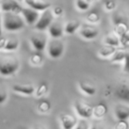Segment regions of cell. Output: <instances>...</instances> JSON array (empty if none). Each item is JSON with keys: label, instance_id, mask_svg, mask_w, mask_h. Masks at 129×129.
I'll list each match as a JSON object with an SVG mask.
<instances>
[{"label": "cell", "instance_id": "15", "mask_svg": "<svg viewBox=\"0 0 129 129\" xmlns=\"http://www.w3.org/2000/svg\"><path fill=\"white\" fill-rule=\"evenodd\" d=\"M117 47L110 46V45L104 44V46H103L102 48H99L97 52V54L101 58H110L114 54V53L117 50Z\"/></svg>", "mask_w": 129, "mask_h": 129}, {"label": "cell", "instance_id": "18", "mask_svg": "<svg viewBox=\"0 0 129 129\" xmlns=\"http://www.w3.org/2000/svg\"><path fill=\"white\" fill-rule=\"evenodd\" d=\"M81 26V21L78 19H72L69 20L66 24L65 25V33L67 34H73L76 31H78Z\"/></svg>", "mask_w": 129, "mask_h": 129}, {"label": "cell", "instance_id": "25", "mask_svg": "<svg viewBox=\"0 0 129 129\" xmlns=\"http://www.w3.org/2000/svg\"><path fill=\"white\" fill-rule=\"evenodd\" d=\"M49 90V85L46 82H43L41 83L37 87L35 88V91H34V96L38 99H41L43 96H45L48 93Z\"/></svg>", "mask_w": 129, "mask_h": 129}, {"label": "cell", "instance_id": "6", "mask_svg": "<svg viewBox=\"0 0 129 129\" xmlns=\"http://www.w3.org/2000/svg\"><path fill=\"white\" fill-rule=\"evenodd\" d=\"M23 7L18 0H1V11L4 12H14L21 14L22 12Z\"/></svg>", "mask_w": 129, "mask_h": 129}, {"label": "cell", "instance_id": "29", "mask_svg": "<svg viewBox=\"0 0 129 129\" xmlns=\"http://www.w3.org/2000/svg\"><path fill=\"white\" fill-rule=\"evenodd\" d=\"M117 7V4L114 0H105L103 3V8L107 12H112L114 11Z\"/></svg>", "mask_w": 129, "mask_h": 129}, {"label": "cell", "instance_id": "14", "mask_svg": "<svg viewBox=\"0 0 129 129\" xmlns=\"http://www.w3.org/2000/svg\"><path fill=\"white\" fill-rule=\"evenodd\" d=\"M115 116L118 120H126L129 119V106L126 105H118L115 107Z\"/></svg>", "mask_w": 129, "mask_h": 129}, {"label": "cell", "instance_id": "11", "mask_svg": "<svg viewBox=\"0 0 129 129\" xmlns=\"http://www.w3.org/2000/svg\"><path fill=\"white\" fill-rule=\"evenodd\" d=\"M62 129H73L78 122L75 116L70 113H63L59 117Z\"/></svg>", "mask_w": 129, "mask_h": 129}, {"label": "cell", "instance_id": "26", "mask_svg": "<svg viewBox=\"0 0 129 129\" xmlns=\"http://www.w3.org/2000/svg\"><path fill=\"white\" fill-rule=\"evenodd\" d=\"M126 49H125V48H119V49L116 50L114 54L110 57V61L112 62H121V61H124L125 57H126Z\"/></svg>", "mask_w": 129, "mask_h": 129}, {"label": "cell", "instance_id": "32", "mask_svg": "<svg viewBox=\"0 0 129 129\" xmlns=\"http://www.w3.org/2000/svg\"><path fill=\"white\" fill-rule=\"evenodd\" d=\"M52 12H53L55 17H61V16H63V14H64L65 11L62 6L57 5V6H55L53 9H52Z\"/></svg>", "mask_w": 129, "mask_h": 129}, {"label": "cell", "instance_id": "20", "mask_svg": "<svg viewBox=\"0 0 129 129\" xmlns=\"http://www.w3.org/2000/svg\"><path fill=\"white\" fill-rule=\"evenodd\" d=\"M36 110L39 113L41 114H46L50 112L51 110V103L48 99H43L38 102L37 106H36Z\"/></svg>", "mask_w": 129, "mask_h": 129}, {"label": "cell", "instance_id": "17", "mask_svg": "<svg viewBox=\"0 0 129 129\" xmlns=\"http://www.w3.org/2000/svg\"><path fill=\"white\" fill-rule=\"evenodd\" d=\"M108 112V107L104 103H98L93 106V116L97 119L103 118Z\"/></svg>", "mask_w": 129, "mask_h": 129}, {"label": "cell", "instance_id": "31", "mask_svg": "<svg viewBox=\"0 0 129 129\" xmlns=\"http://www.w3.org/2000/svg\"><path fill=\"white\" fill-rule=\"evenodd\" d=\"M114 129H129V124L126 120H119L114 126Z\"/></svg>", "mask_w": 129, "mask_h": 129}, {"label": "cell", "instance_id": "36", "mask_svg": "<svg viewBox=\"0 0 129 129\" xmlns=\"http://www.w3.org/2000/svg\"><path fill=\"white\" fill-rule=\"evenodd\" d=\"M6 42H7V38H5L3 35L0 36V51H5Z\"/></svg>", "mask_w": 129, "mask_h": 129}, {"label": "cell", "instance_id": "4", "mask_svg": "<svg viewBox=\"0 0 129 129\" xmlns=\"http://www.w3.org/2000/svg\"><path fill=\"white\" fill-rule=\"evenodd\" d=\"M54 14L50 8L43 11V13L40 15L38 21L34 25V28L40 32H43L45 30H48L50 25L54 21Z\"/></svg>", "mask_w": 129, "mask_h": 129}, {"label": "cell", "instance_id": "9", "mask_svg": "<svg viewBox=\"0 0 129 129\" xmlns=\"http://www.w3.org/2000/svg\"><path fill=\"white\" fill-rule=\"evenodd\" d=\"M12 91L19 94V95L30 97L32 95H34L35 87L33 84H29V83H27V84H19V83H16V84L12 85Z\"/></svg>", "mask_w": 129, "mask_h": 129}, {"label": "cell", "instance_id": "21", "mask_svg": "<svg viewBox=\"0 0 129 129\" xmlns=\"http://www.w3.org/2000/svg\"><path fill=\"white\" fill-rule=\"evenodd\" d=\"M128 26L126 25V22L123 20H116L114 23V32L119 36L122 37L128 30Z\"/></svg>", "mask_w": 129, "mask_h": 129}, {"label": "cell", "instance_id": "1", "mask_svg": "<svg viewBox=\"0 0 129 129\" xmlns=\"http://www.w3.org/2000/svg\"><path fill=\"white\" fill-rule=\"evenodd\" d=\"M21 67V61L16 55L5 54L0 55V76L5 77L15 75Z\"/></svg>", "mask_w": 129, "mask_h": 129}, {"label": "cell", "instance_id": "33", "mask_svg": "<svg viewBox=\"0 0 129 129\" xmlns=\"http://www.w3.org/2000/svg\"><path fill=\"white\" fill-rule=\"evenodd\" d=\"M126 73L129 74V49H126V57L124 60V68H123Z\"/></svg>", "mask_w": 129, "mask_h": 129}, {"label": "cell", "instance_id": "40", "mask_svg": "<svg viewBox=\"0 0 129 129\" xmlns=\"http://www.w3.org/2000/svg\"><path fill=\"white\" fill-rule=\"evenodd\" d=\"M88 2H89V3H91V4H92V3H93V2L97 1V0H88Z\"/></svg>", "mask_w": 129, "mask_h": 129}, {"label": "cell", "instance_id": "42", "mask_svg": "<svg viewBox=\"0 0 129 129\" xmlns=\"http://www.w3.org/2000/svg\"><path fill=\"white\" fill-rule=\"evenodd\" d=\"M18 1H19V2H20V1H22V0H18Z\"/></svg>", "mask_w": 129, "mask_h": 129}, {"label": "cell", "instance_id": "19", "mask_svg": "<svg viewBox=\"0 0 129 129\" xmlns=\"http://www.w3.org/2000/svg\"><path fill=\"white\" fill-rule=\"evenodd\" d=\"M103 43L106 45H110V46L113 47H119L121 45L120 42V37L116 34L115 32L110 33L108 35H106V37L103 40Z\"/></svg>", "mask_w": 129, "mask_h": 129}, {"label": "cell", "instance_id": "24", "mask_svg": "<svg viewBox=\"0 0 129 129\" xmlns=\"http://www.w3.org/2000/svg\"><path fill=\"white\" fill-rule=\"evenodd\" d=\"M20 45V41L15 37H12V38H8L7 39V42L5 45V51L6 52H12V51H15L18 48H19Z\"/></svg>", "mask_w": 129, "mask_h": 129}, {"label": "cell", "instance_id": "41", "mask_svg": "<svg viewBox=\"0 0 129 129\" xmlns=\"http://www.w3.org/2000/svg\"><path fill=\"white\" fill-rule=\"evenodd\" d=\"M0 10H1V2H0Z\"/></svg>", "mask_w": 129, "mask_h": 129}, {"label": "cell", "instance_id": "28", "mask_svg": "<svg viewBox=\"0 0 129 129\" xmlns=\"http://www.w3.org/2000/svg\"><path fill=\"white\" fill-rule=\"evenodd\" d=\"M75 4L76 7L81 12L88 11L90 8V5H91V3H89L88 0H76Z\"/></svg>", "mask_w": 129, "mask_h": 129}, {"label": "cell", "instance_id": "39", "mask_svg": "<svg viewBox=\"0 0 129 129\" xmlns=\"http://www.w3.org/2000/svg\"><path fill=\"white\" fill-rule=\"evenodd\" d=\"M33 129H47L45 126H42V125H38V126H35Z\"/></svg>", "mask_w": 129, "mask_h": 129}, {"label": "cell", "instance_id": "35", "mask_svg": "<svg viewBox=\"0 0 129 129\" xmlns=\"http://www.w3.org/2000/svg\"><path fill=\"white\" fill-rule=\"evenodd\" d=\"M8 99V93L6 91H0V105L5 104Z\"/></svg>", "mask_w": 129, "mask_h": 129}, {"label": "cell", "instance_id": "8", "mask_svg": "<svg viewBox=\"0 0 129 129\" xmlns=\"http://www.w3.org/2000/svg\"><path fill=\"white\" fill-rule=\"evenodd\" d=\"M39 12V11L34 10L31 7H28V8H23L21 14L23 15V18L27 24L30 25V26H33V25L34 26L40 18Z\"/></svg>", "mask_w": 129, "mask_h": 129}, {"label": "cell", "instance_id": "13", "mask_svg": "<svg viewBox=\"0 0 129 129\" xmlns=\"http://www.w3.org/2000/svg\"><path fill=\"white\" fill-rule=\"evenodd\" d=\"M49 34L53 39H60L65 33V28L62 26V25L59 22H52L50 27L48 28Z\"/></svg>", "mask_w": 129, "mask_h": 129}, {"label": "cell", "instance_id": "22", "mask_svg": "<svg viewBox=\"0 0 129 129\" xmlns=\"http://www.w3.org/2000/svg\"><path fill=\"white\" fill-rule=\"evenodd\" d=\"M116 96L118 98H119L120 99H123V100H126L129 102V87L126 86L125 84H122L117 88L115 92Z\"/></svg>", "mask_w": 129, "mask_h": 129}, {"label": "cell", "instance_id": "38", "mask_svg": "<svg viewBox=\"0 0 129 129\" xmlns=\"http://www.w3.org/2000/svg\"><path fill=\"white\" fill-rule=\"evenodd\" d=\"M3 17L2 15H0V36H2V34H3Z\"/></svg>", "mask_w": 129, "mask_h": 129}, {"label": "cell", "instance_id": "23", "mask_svg": "<svg viewBox=\"0 0 129 129\" xmlns=\"http://www.w3.org/2000/svg\"><path fill=\"white\" fill-rule=\"evenodd\" d=\"M29 62L32 66L38 67L41 66L43 62V55L41 54V52L36 51L35 53L32 54L29 57Z\"/></svg>", "mask_w": 129, "mask_h": 129}, {"label": "cell", "instance_id": "3", "mask_svg": "<svg viewBox=\"0 0 129 129\" xmlns=\"http://www.w3.org/2000/svg\"><path fill=\"white\" fill-rule=\"evenodd\" d=\"M65 51V44L59 39H53L48 41L47 44V52L50 58L59 59L63 55Z\"/></svg>", "mask_w": 129, "mask_h": 129}, {"label": "cell", "instance_id": "16", "mask_svg": "<svg viewBox=\"0 0 129 129\" xmlns=\"http://www.w3.org/2000/svg\"><path fill=\"white\" fill-rule=\"evenodd\" d=\"M79 89L83 92L84 94L88 96H94L97 92V88L93 84L88 83V82L81 81L78 83Z\"/></svg>", "mask_w": 129, "mask_h": 129}, {"label": "cell", "instance_id": "2", "mask_svg": "<svg viewBox=\"0 0 129 129\" xmlns=\"http://www.w3.org/2000/svg\"><path fill=\"white\" fill-rule=\"evenodd\" d=\"M25 19L20 14L14 12H5L3 16L4 28L9 32H16L20 31L25 27Z\"/></svg>", "mask_w": 129, "mask_h": 129}, {"label": "cell", "instance_id": "30", "mask_svg": "<svg viewBox=\"0 0 129 129\" xmlns=\"http://www.w3.org/2000/svg\"><path fill=\"white\" fill-rule=\"evenodd\" d=\"M89 128H90V125L86 120V119H81L80 120H78L77 124H76L75 127L73 129H89Z\"/></svg>", "mask_w": 129, "mask_h": 129}, {"label": "cell", "instance_id": "27", "mask_svg": "<svg viewBox=\"0 0 129 129\" xmlns=\"http://www.w3.org/2000/svg\"><path fill=\"white\" fill-rule=\"evenodd\" d=\"M86 20L89 24H97L101 20V17L97 12H91L86 16Z\"/></svg>", "mask_w": 129, "mask_h": 129}, {"label": "cell", "instance_id": "5", "mask_svg": "<svg viewBox=\"0 0 129 129\" xmlns=\"http://www.w3.org/2000/svg\"><path fill=\"white\" fill-rule=\"evenodd\" d=\"M75 112L81 119H90L93 116V106L84 101L77 100L74 103Z\"/></svg>", "mask_w": 129, "mask_h": 129}, {"label": "cell", "instance_id": "12", "mask_svg": "<svg viewBox=\"0 0 129 129\" xmlns=\"http://www.w3.org/2000/svg\"><path fill=\"white\" fill-rule=\"evenodd\" d=\"M28 7L39 12H43L50 7V3L46 0H24Z\"/></svg>", "mask_w": 129, "mask_h": 129}, {"label": "cell", "instance_id": "34", "mask_svg": "<svg viewBox=\"0 0 129 129\" xmlns=\"http://www.w3.org/2000/svg\"><path fill=\"white\" fill-rule=\"evenodd\" d=\"M120 42L123 46H126L127 44H129V29L122 37H120Z\"/></svg>", "mask_w": 129, "mask_h": 129}, {"label": "cell", "instance_id": "37", "mask_svg": "<svg viewBox=\"0 0 129 129\" xmlns=\"http://www.w3.org/2000/svg\"><path fill=\"white\" fill-rule=\"evenodd\" d=\"M89 129H104V126L103 125L99 124V123H96V124L92 125Z\"/></svg>", "mask_w": 129, "mask_h": 129}, {"label": "cell", "instance_id": "10", "mask_svg": "<svg viewBox=\"0 0 129 129\" xmlns=\"http://www.w3.org/2000/svg\"><path fill=\"white\" fill-rule=\"evenodd\" d=\"M80 34L85 40H94L98 36L99 31L96 26L91 25H84L80 28Z\"/></svg>", "mask_w": 129, "mask_h": 129}, {"label": "cell", "instance_id": "7", "mask_svg": "<svg viewBox=\"0 0 129 129\" xmlns=\"http://www.w3.org/2000/svg\"><path fill=\"white\" fill-rule=\"evenodd\" d=\"M30 43L35 51L43 52L47 48L48 41L44 34H34L30 37Z\"/></svg>", "mask_w": 129, "mask_h": 129}]
</instances>
